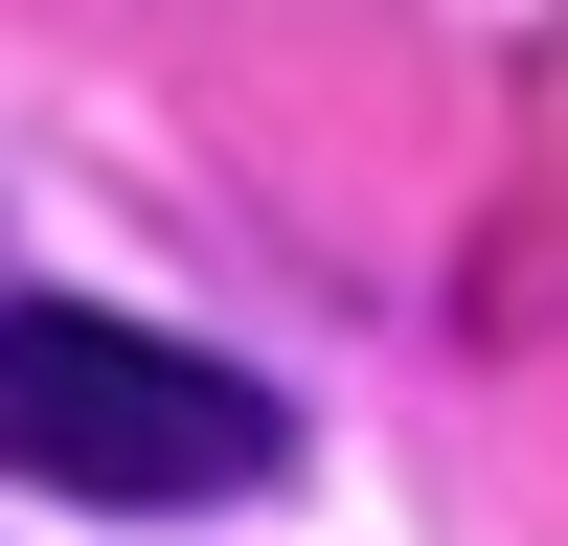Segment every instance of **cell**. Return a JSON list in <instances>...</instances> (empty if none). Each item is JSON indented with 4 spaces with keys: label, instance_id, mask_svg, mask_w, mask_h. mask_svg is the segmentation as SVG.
<instances>
[{
    "label": "cell",
    "instance_id": "cell-1",
    "mask_svg": "<svg viewBox=\"0 0 568 546\" xmlns=\"http://www.w3.org/2000/svg\"><path fill=\"white\" fill-rule=\"evenodd\" d=\"M0 478H45V501H251L273 478V387L160 342V318L23 296L0 318Z\"/></svg>",
    "mask_w": 568,
    "mask_h": 546
}]
</instances>
